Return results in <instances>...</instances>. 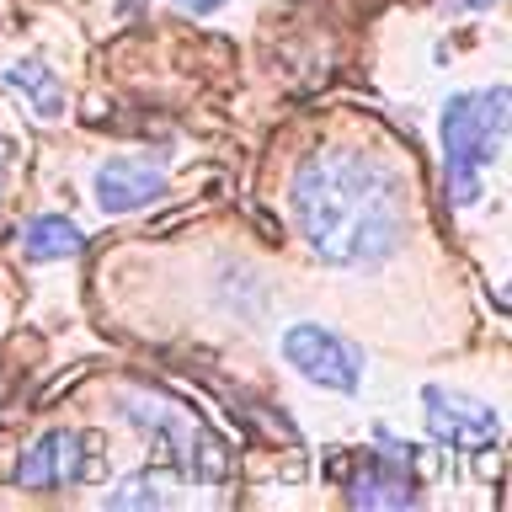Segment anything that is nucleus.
Here are the masks:
<instances>
[{
  "label": "nucleus",
  "instance_id": "nucleus-1",
  "mask_svg": "<svg viewBox=\"0 0 512 512\" xmlns=\"http://www.w3.org/2000/svg\"><path fill=\"white\" fill-rule=\"evenodd\" d=\"M294 224L326 267L336 272H374L406 246L411 208H406V182L390 160L331 144L315 150L294 171L288 187Z\"/></svg>",
  "mask_w": 512,
  "mask_h": 512
},
{
  "label": "nucleus",
  "instance_id": "nucleus-2",
  "mask_svg": "<svg viewBox=\"0 0 512 512\" xmlns=\"http://www.w3.org/2000/svg\"><path fill=\"white\" fill-rule=\"evenodd\" d=\"M507 112L512 91L486 86V91H454L443 102L438 134H443V182L454 208H475L486 192V166L496 160L507 139Z\"/></svg>",
  "mask_w": 512,
  "mask_h": 512
},
{
  "label": "nucleus",
  "instance_id": "nucleus-3",
  "mask_svg": "<svg viewBox=\"0 0 512 512\" xmlns=\"http://www.w3.org/2000/svg\"><path fill=\"white\" fill-rule=\"evenodd\" d=\"M118 416L155 448L160 470H171L182 480H198V486L230 475V454H224V443L214 438V427H208L198 411H187L182 400L139 390V395L118 400Z\"/></svg>",
  "mask_w": 512,
  "mask_h": 512
},
{
  "label": "nucleus",
  "instance_id": "nucleus-4",
  "mask_svg": "<svg viewBox=\"0 0 512 512\" xmlns=\"http://www.w3.org/2000/svg\"><path fill=\"white\" fill-rule=\"evenodd\" d=\"M278 352L304 384H315V390H326V395H358L363 390V352L352 347L342 331L320 326V320L288 326Z\"/></svg>",
  "mask_w": 512,
  "mask_h": 512
},
{
  "label": "nucleus",
  "instance_id": "nucleus-5",
  "mask_svg": "<svg viewBox=\"0 0 512 512\" xmlns=\"http://www.w3.org/2000/svg\"><path fill=\"white\" fill-rule=\"evenodd\" d=\"M422 422L443 448L459 454H480L502 438V416L496 406H486L480 395H464L454 384H422Z\"/></svg>",
  "mask_w": 512,
  "mask_h": 512
},
{
  "label": "nucleus",
  "instance_id": "nucleus-6",
  "mask_svg": "<svg viewBox=\"0 0 512 512\" xmlns=\"http://www.w3.org/2000/svg\"><path fill=\"white\" fill-rule=\"evenodd\" d=\"M91 470H96V443L75 427L38 432V438L16 454V486H27V491L80 486V480H91Z\"/></svg>",
  "mask_w": 512,
  "mask_h": 512
},
{
  "label": "nucleus",
  "instance_id": "nucleus-7",
  "mask_svg": "<svg viewBox=\"0 0 512 512\" xmlns=\"http://www.w3.org/2000/svg\"><path fill=\"white\" fill-rule=\"evenodd\" d=\"M96 208L102 214H139L144 203H155V198H166L171 192V176L150 166V160H107L102 171H96Z\"/></svg>",
  "mask_w": 512,
  "mask_h": 512
},
{
  "label": "nucleus",
  "instance_id": "nucleus-8",
  "mask_svg": "<svg viewBox=\"0 0 512 512\" xmlns=\"http://www.w3.org/2000/svg\"><path fill=\"white\" fill-rule=\"evenodd\" d=\"M342 496L352 507H368V512H379V507L390 512V507H416V502H422L416 480L400 470V464H390V459H363L358 470L347 475Z\"/></svg>",
  "mask_w": 512,
  "mask_h": 512
},
{
  "label": "nucleus",
  "instance_id": "nucleus-9",
  "mask_svg": "<svg viewBox=\"0 0 512 512\" xmlns=\"http://www.w3.org/2000/svg\"><path fill=\"white\" fill-rule=\"evenodd\" d=\"M6 86L27 102L32 118H43V123H59L64 118V86H59V75L48 70L43 59H16L11 70H6Z\"/></svg>",
  "mask_w": 512,
  "mask_h": 512
},
{
  "label": "nucleus",
  "instance_id": "nucleus-10",
  "mask_svg": "<svg viewBox=\"0 0 512 512\" xmlns=\"http://www.w3.org/2000/svg\"><path fill=\"white\" fill-rule=\"evenodd\" d=\"M80 246H86V235H80V224L64 219V214H38L22 230V251L32 262H70V256H80Z\"/></svg>",
  "mask_w": 512,
  "mask_h": 512
},
{
  "label": "nucleus",
  "instance_id": "nucleus-11",
  "mask_svg": "<svg viewBox=\"0 0 512 512\" xmlns=\"http://www.w3.org/2000/svg\"><path fill=\"white\" fill-rule=\"evenodd\" d=\"M176 502V486L160 470H139V475H128V480H118V486L107 491V507L112 512H139V507H171Z\"/></svg>",
  "mask_w": 512,
  "mask_h": 512
},
{
  "label": "nucleus",
  "instance_id": "nucleus-12",
  "mask_svg": "<svg viewBox=\"0 0 512 512\" xmlns=\"http://www.w3.org/2000/svg\"><path fill=\"white\" fill-rule=\"evenodd\" d=\"M182 6H187V11H198V16H214V11L230 6V0H182Z\"/></svg>",
  "mask_w": 512,
  "mask_h": 512
},
{
  "label": "nucleus",
  "instance_id": "nucleus-13",
  "mask_svg": "<svg viewBox=\"0 0 512 512\" xmlns=\"http://www.w3.org/2000/svg\"><path fill=\"white\" fill-rule=\"evenodd\" d=\"M448 6H454V11H491L496 0H448Z\"/></svg>",
  "mask_w": 512,
  "mask_h": 512
},
{
  "label": "nucleus",
  "instance_id": "nucleus-14",
  "mask_svg": "<svg viewBox=\"0 0 512 512\" xmlns=\"http://www.w3.org/2000/svg\"><path fill=\"white\" fill-rule=\"evenodd\" d=\"M0 192H6V144H0Z\"/></svg>",
  "mask_w": 512,
  "mask_h": 512
}]
</instances>
